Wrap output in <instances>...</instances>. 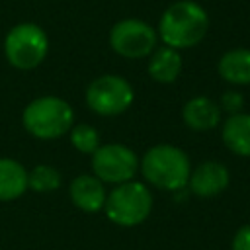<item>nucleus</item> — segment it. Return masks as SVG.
<instances>
[{
    "label": "nucleus",
    "mask_w": 250,
    "mask_h": 250,
    "mask_svg": "<svg viewBox=\"0 0 250 250\" xmlns=\"http://www.w3.org/2000/svg\"><path fill=\"white\" fill-rule=\"evenodd\" d=\"M141 172L150 186L166 191H178L188 186L191 164L182 148L174 145H154L145 152Z\"/></svg>",
    "instance_id": "obj_2"
},
{
    "label": "nucleus",
    "mask_w": 250,
    "mask_h": 250,
    "mask_svg": "<svg viewBox=\"0 0 250 250\" xmlns=\"http://www.w3.org/2000/svg\"><path fill=\"white\" fill-rule=\"evenodd\" d=\"M221 137L225 146L238 154L250 156V113H232L223 121Z\"/></svg>",
    "instance_id": "obj_12"
},
{
    "label": "nucleus",
    "mask_w": 250,
    "mask_h": 250,
    "mask_svg": "<svg viewBox=\"0 0 250 250\" xmlns=\"http://www.w3.org/2000/svg\"><path fill=\"white\" fill-rule=\"evenodd\" d=\"M229 182L230 176L225 164L217 160H205L191 170L188 186L197 197H215L229 188Z\"/></svg>",
    "instance_id": "obj_9"
},
{
    "label": "nucleus",
    "mask_w": 250,
    "mask_h": 250,
    "mask_svg": "<svg viewBox=\"0 0 250 250\" xmlns=\"http://www.w3.org/2000/svg\"><path fill=\"white\" fill-rule=\"evenodd\" d=\"M158 33L143 20L127 18L117 21L109 31L111 49L125 59H143L156 49Z\"/></svg>",
    "instance_id": "obj_7"
},
{
    "label": "nucleus",
    "mask_w": 250,
    "mask_h": 250,
    "mask_svg": "<svg viewBox=\"0 0 250 250\" xmlns=\"http://www.w3.org/2000/svg\"><path fill=\"white\" fill-rule=\"evenodd\" d=\"M242 105H244V98H242L238 92H234V90H229V92H225V94L221 96L219 107H221V111H227L229 115L240 113Z\"/></svg>",
    "instance_id": "obj_18"
},
{
    "label": "nucleus",
    "mask_w": 250,
    "mask_h": 250,
    "mask_svg": "<svg viewBox=\"0 0 250 250\" xmlns=\"http://www.w3.org/2000/svg\"><path fill=\"white\" fill-rule=\"evenodd\" d=\"M180 70H182L180 51L164 45L150 53L148 74L152 76V80H156L160 84H170L180 76Z\"/></svg>",
    "instance_id": "obj_15"
},
{
    "label": "nucleus",
    "mask_w": 250,
    "mask_h": 250,
    "mask_svg": "<svg viewBox=\"0 0 250 250\" xmlns=\"http://www.w3.org/2000/svg\"><path fill=\"white\" fill-rule=\"evenodd\" d=\"M23 129L41 141L66 135L74 125V111L68 102L57 96H41L27 104L21 115Z\"/></svg>",
    "instance_id": "obj_3"
},
{
    "label": "nucleus",
    "mask_w": 250,
    "mask_h": 250,
    "mask_svg": "<svg viewBox=\"0 0 250 250\" xmlns=\"http://www.w3.org/2000/svg\"><path fill=\"white\" fill-rule=\"evenodd\" d=\"M49 51L47 33L31 21L14 25L4 39V55L8 62L20 70H31L39 66Z\"/></svg>",
    "instance_id": "obj_5"
},
{
    "label": "nucleus",
    "mask_w": 250,
    "mask_h": 250,
    "mask_svg": "<svg viewBox=\"0 0 250 250\" xmlns=\"http://www.w3.org/2000/svg\"><path fill=\"white\" fill-rule=\"evenodd\" d=\"M27 189V170L14 158H0V201H12Z\"/></svg>",
    "instance_id": "obj_14"
},
{
    "label": "nucleus",
    "mask_w": 250,
    "mask_h": 250,
    "mask_svg": "<svg viewBox=\"0 0 250 250\" xmlns=\"http://www.w3.org/2000/svg\"><path fill=\"white\" fill-rule=\"evenodd\" d=\"M68 193H70L72 203L78 209L86 211V213L102 211L104 203H105V197H107L104 182L100 178H96L94 174H80V176H76L70 182Z\"/></svg>",
    "instance_id": "obj_10"
},
{
    "label": "nucleus",
    "mask_w": 250,
    "mask_h": 250,
    "mask_svg": "<svg viewBox=\"0 0 250 250\" xmlns=\"http://www.w3.org/2000/svg\"><path fill=\"white\" fill-rule=\"evenodd\" d=\"M61 186V174L57 168L49 164H39L31 172H27V188L39 193L55 191Z\"/></svg>",
    "instance_id": "obj_16"
},
{
    "label": "nucleus",
    "mask_w": 250,
    "mask_h": 250,
    "mask_svg": "<svg viewBox=\"0 0 250 250\" xmlns=\"http://www.w3.org/2000/svg\"><path fill=\"white\" fill-rule=\"evenodd\" d=\"M135 100L133 86L117 74H104L86 88V105L104 117H113L129 109Z\"/></svg>",
    "instance_id": "obj_6"
},
{
    "label": "nucleus",
    "mask_w": 250,
    "mask_h": 250,
    "mask_svg": "<svg viewBox=\"0 0 250 250\" xmlns=\"http://www.w3.org/2000/svg\"><path fill=\"white\" fill-rule=\"evenodd\" d=\"M217 70L225 82H230L236 86L250 84V49L238 47L223 53V57L219 59Z\"/></svg>",
    "instance_id": "obj_13"
},
{
    "label": "nucleus",
    "mask_w": 250,
    "mask_h": 250,
    "mask_svg": "<svg viewBox=\"0 0 250 250\" xmlns=\"http://www.w3.org/2000/svg\"><path fill=\"white\" fill-rule=\"evenodd\" d=\"M152 209L150 189L135 180L117 184L105 197L104 213L105 217L119 227H137L141 225Z\"/></svg>",
    "instance_id": "obj_4"
},
{
    "label": "nucleus",
    "mask_w": 250,
    "mask_h": 250,
    "mask_svg": "<svg viewBox=\"0 0 250 250\" xmlns=\"http://www.w3.org/2000/svg\"><path fill=\"white\" fill-rule=\"evenodd\" d=\"M70 133V143L72 146L82 152V154H94L98 150V146L102 145L100 143V133L96 127L88 125V123H78V125H72V129L68 131Z\"/></svg>",
    "instance_id": "obj_17"
},
{
    "label": "nucleus",
    "mask_w": 250,
    "mask_h": 250,
    "mask_svg": "<svg viewBox=\"0 0 250 250\" xmlns=\"http://www.w3.org/2000/svg\"><path fill=\"white\" fill-rule=\"evenodd\" d=\"M139 168L137 154L119 143L100 145L98 150L92 154V170L94 176L100 178L104 184H123L133 180Z\"/></svg>",
    "instance_id": "obj_8"
},
{
    "label": "nucleus",
    "mask_w": 250,
    "mask_h": 250,
    "mask_svg": "<svg viewBox=\"0 0 250 250\" xmlns=\"http://www.w3.org/2000/svg\"><path fill=\"white\" fill-rule=\"evenodd\" d=\"M209 29L207 12L193 0H180L166 8L158 23V37L176 51L197 45Z\"/></svg>",
    "instance_id": "obj_1"
},
{
    "label": "nucleus",
    "mask_w": 250,
    "mask_h": 250,
    "mask_svg": "<svg viewBox=\"0 0 250 250\" xmlns=\"http://www.w3.org/2000/svg\"><path fill=\"white\" fill-rule=\"evenodd\" d=\"M230 250H250V225H244L236 230Z\"/></svg>",
    "instance_id": "obj_19"
},
{
    "label": "nucleus",
    "mask_w": 250,
    "mask_h": 250,
    "mask_svg": "<svg viewBox=\"0 0 250 250\" xmlns=\"http://www.w3.org/2000/svg\"><path fill=\"white\" fill-rule=\"evenodd\" d=\"M221 107L207 96H195L186 102L182 109L184 123L191 131H209L221 123Z\"/></svg>",
    "instance_id": "obj_11"
}]
</instances>
